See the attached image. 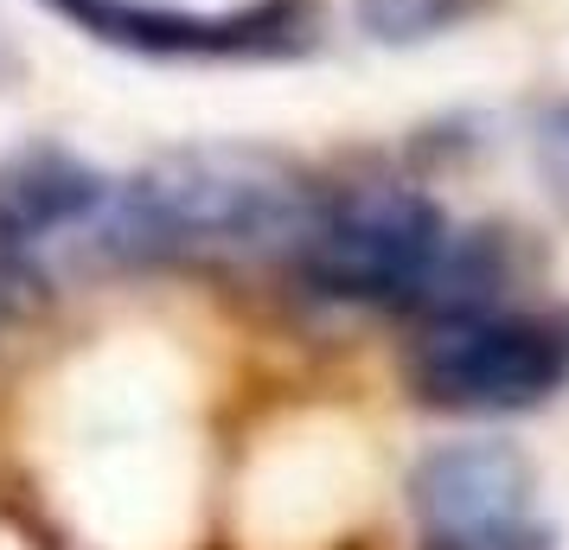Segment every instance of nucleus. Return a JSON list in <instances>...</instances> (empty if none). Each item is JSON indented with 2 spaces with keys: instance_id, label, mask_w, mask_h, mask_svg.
Masks as SVG:
<instances>
[{
  "instance_id": "nucleus-2",
  "label": "nucleus",
  "mask_w": 569,
  "mask_h": 550,
  "mask_svg": "<svg viewBox=\"0 0 569 550\" xmlns=\"http://www.w3.org/2000/svg\"><path fill=\"white\" fill-rule=\"evenodd\" d=\"M448 224L436 199L416 186H352L313 211L295 243L301 282L327 301H371V308H410L422 276L436 269Z\"/></svg>"
},
{
  "instance_id": "nucleus-1",
  "label": "nucleus",
  "mask_w": 569,
  "mask_h": 550,
  "mask_svg": "<svg viewBox=\"0 0 569 550\" xmlns=\"http://www.w3.org/2000/svg\"><path fill=\"white\" fill-rule=\"evenodd\" d=\"M313 211L320 199L288 160L257 148H180L148 160L134 180L109 186L83 237L109 262L257 257L295 250Z\"/></svg>"
},
{
  "instance_id": "nucleus-5",
  "label": "nucleus",
  "mask_w": 569,
  "mask_h": 550,
  "mask_svg": "<svg viewBox=\"0 0 569 550\" xmlns=\"http://www.w3.org/2000/svg\"><path fill=\"white\" fill-rule=\"evenodd\" d=\"M410 506L436 544L499 538L531 512V461L512 442H448L410 473Z\"/></svg>"
},
{
  "instance_id": "nucleus-6",
  "label": "nucleus",
  "mask_w": 569,
  "mask_h": 550,
  "mask_svg": "<svg viewBox=\"0 0 569 550\" xmlns=\"http://www.w3.org/2000/svg\"><path fill=\"white\" fill-rule=\"evenodd\" d=\"M109 186L83 160L58 148H32L13 167H0V257H27L52 237H83Z\"/></svg>"
},
{
  "instance_id": "nucleus-7",
  "label": "nucleus",
  "mask_w": 569,
  "mask_h": 550,
  "mask_svg": "<svg viewBox=\"0 0 569 550\" xmlns=\"http://www.w3.org/2000/svg\"><path fill=\"white\" fill-rule=\"evenodd\" d=\"M506 282V262H499V243L487 231L480 237H448L441 243L436 269L422 276V289L410 294V314L422 320H461V314H487L492 294Z\"/></svg>"
},
{
  "instance_id": "nucleus-4",
  "label": "nucleus",
  "mask_w": 569,
  "mask_h": 550,
  "mask_svg": "<svg viewBox=\"0 0 569 550\" xmlns=\"http://www.w3.org/2000/svg\"><path fill=\"white\" fill-rule=\"evenodd\" d=\"M90 39L141 58H288L308 46V20L295 0L243 7V13H186L154 0H46Z\"/></svg>"
},
{
  "instance_id": "nucleus-3",
  "label": "nucleus",
  "mask_w": 569,
  "mask_h": 550,
  "mask_svg": "<svg viewBox=\"0 0 569 550\" xmlns=\"http://www.w3.org/2000/svg\"><path fill=\"white\" fill-rule=\"evenodd\" d=\"M569 378V327L538 314H461L429 320L410 352V391L429 410L506 417L531 410Z\"/></svg>"
},
{
  "instance_id": "nucleus-8",
  "label": "nucleus",
  "mask_w": 569,
  "mask_h": 550,
  "mask_svg": "<svg viewBox=\"0 0 569 550\" xmlns=\"http://www.w3.org/2000/svg\"><path fill=\"white\" fill-rule=\"evenodd\" d=\"M461 13V0H359V27L378 46H416Z\"/></svg>"
},
{
  "instance_id": "nucleus-9",
  "label": "nucleus",
  "mask_w": 569,
  "mask_h": 550,
  "mask_svg": "<svg viewBox=\"0 0 569 550\" xmlns=\"http://www.w3.org/2000/svg\"><path fill=\"white\" fill-rule=\"evenodd\" d=\"M429 550H550V538L525 519V524H512V531H499V538H473V544H436V538H429Z\"/></svg>"
}]
</instances>
